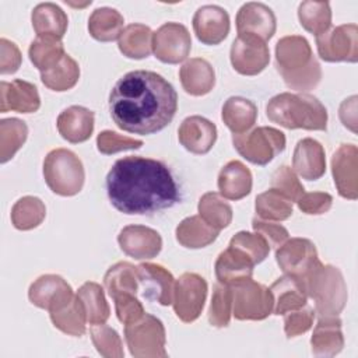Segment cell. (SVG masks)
Instances as JSON below:
<instances>
[{
	"mask_svg": "<svg viewBox=\"0 0 358 358\" xmlns=\"http://www.w3.org/2000/svg\"><path fill=\"white\" fill-rule=\"evenodd\" d=\"M341 319L338 316L319 317L312 337L310 347L316 357H334L344 347V336L341 331Z\"/></svg>",
	"mask_w": 358,
	"mask_h": 358,
	"instance_id": "28",
	"label": "cell"
},
{
	"mask_svg": "<svg viewBox=\"0 0 358 358\" xmlns=\"http://www.w3.org/2000/svg\"><path fill=\"white\" fill-rule=\"evenodd\" d=\"M10 217L15 229L29 231L42 224L46 217V207L39 197L24 196L14 203Z\"/></svg>",
	"mask_w": 358,
	"mask_h": 358,
	"instance_id": "39",
	"label": "cell"
},
{
	"mask_svg": "<svg viewBox=\"0 0 358 358\" xmlns=\"http://www.w3.org/2000/svg\"><path fill=\"white\" fill-rule=\"evenodd\" d=\"M110 204L127 215H151L180 200L179 185L159 159L127 155L117 159L106 175Z\"/></svg>",
	"mask_w": 358,
	"mask_h": 358,
	"instance_id": "2",
	"label": "cell"
},
{
	"mask_svg": "<svg viewBox=\"0 0 358 358\" xmlns=\"http://www.w3.org/2000/svg\"><path fill=\"white\" fill-rule=\"evenodd\" d=\"M94 112L80 105L66 108L59 113L56 120L59 134L71 144L87 141L94 131Z\"/></svg>",
	"mask_w": 358,
	"mask_h": 358,
	"instance_id": "24",
	"label": "cell"
},
{
	"mask_svg": "<svg viewBox=\"0 0 358 358\" xmlns=\"http://www.w3.org/2000/svg\"><path fill=\"white\" fill-rule=\"evenodd\" d=\"M232 316V291L231 287L224 284H215L210 308L208 322L214 327H227Z\"/></svg>",
	"mask_w": 358,
	"mask_h": 358,
	"instance_id": "45",
	"label": "cell"
},
{
	"mask_svg": "<svg viewBox=\"0 0 358 358\" xmlns=\"http://www.w3.org/2000/svg\"><path fill=\"white\" fill-rule=\"evenodd\" d=\"M43 178L55 194L70 197L81 192L85 171L81 159L73 151L55 148L43 159Z\"/></svg>",
	"mask_w": 358,
	"mask_h": 358,
	"instance_id": "6",
	"label": "cell"
},
{
	"mask_svg": "<svg viewBox=\"0 0 358 358\" xmlns=\"http://www.w3.org/2000/svg\"><path fill=\"white\" fill-rule=\"evenodd\" d=\"M255 211L262 220L285 221L292 215L294 207L289 199L270 187L268 190L257 194L255 200Z\"/></svg>",
	"mask_w": 358,
	"mask_h": 358,
	"instance_id": "41",
	"label": "cell"
},
{
	"mask_svg": "<svg viewBox=\"0 0 358 358\" xmlns=\"http://www.w3.org/2000/svg\"><path fill=\"white\" fill-rule=\"evenodd\" d=\"M41 108L38 88L25 80L0 83V112L14 110L18 113H34Z\"/></svg>",
	"mask_w": 358,
	"mask_h": 358,
	"instance_id": "22",
	"label": "cell"
},
{
	"mask_svg": "<svg viewBox=\"0 0 358 358\" xmlns=\"http://www.w3.org/2000/svg\"><path fill=\"white\" fill-rule=\"evenodd\" d=\"M28 298L36 308L50 312L70 302L74 294L70 284L62 275L43 274L29 285Z\"/></svg>",
	"mask_w": 358,
	"mask_h": 358,
	"instance_id": "16",
	"label": "cell"
},
{
	"mask_svg": "<svg viewBox=\"0 0 358 358\" xmlns=\"http://www.w3.org/2000/svg\"><path fill=\"white\" fill-rule=\"evenodd\" d=\"M123 15L110 7L95 8L88 18V32L99 42H112L119 39L123 31Z\"/></svg>",
	"mask_w": 358,
	"mask_h": 358,
	"instance_id": "34",
	"label": "cell"
},
{
	"mask_svg": "<svg viewBox=\"0 0 358 358\" xmlns=\"http://www.w3.org/2000/svg\"><path fill=\"white\" fill-rule=\"evenodd\" d=\"M270 185L271 189L280 192L291 201H296L305 193V189L295 171L288 165H281L271 173Z\"/></svg>",
	"mask_w": 358,
	"mask_h": 358,
	"instance_id": "48",
	"label": "cell"
},
{
	"mask_svg": "<svg viewBox=\"0 0 358 358\" xmlns=\"http://www.w3.org/2000/svg\"><path fill=\"white\" fill-rule=\"evenodd\" d=\"M199 215L213 228L221 231L227 228L232 221V207L227 200L215 192L204 193L197 204Z\"/></svg>",
	"mask_w": 358,
	"mask_h": 358,
	"instance_id": "40",
	"label": "cell"
},
{
	"mask_svg": "<svg viewBox=\"0 0 358 358\" xmlns=\"http://www.w3.org/2000/svg\"><path fill=\"white\" fill-rule=\"evenodd\" d=\"M77 296L85 310L87 322L91 326L105 323L109 319L110 308L106 302L103 288L98 282H94V281L84 282L78 288Z\"/></svg>",
	"mask_w": 358,
	"mask_h": 358,
	"instance_id": "35",
	"label": "cell"
},
{
	"mask_svg": "<svg viewBox=\"0 0 358 358\" xmlns=\"http://www.w3.org/2000/svg\"><path fill=\"white\" fill-rule=\"evenodd\" d=\"M255 266L256 264L248 255L228 245V248L218 255L214 270L218 282L231 287L243 280L252 278Z\"/></svg>",
	"mask_w": 358,
	"mask_h": 358,
	"instance_id": "25",
	"label": "cell"
},
{
	"mask_svg": "<svg viewBox=\"0 0 358 358\" xmlns=\"http://www.w3.org/2000/svg\"><path fill=\"white\" fill-rule=\"evenodd\" d=\"M179 78L185 92L192 96H203L211 92L215 85L214 67L201 57L186 60L179 69Z\"/></svg>",
	"mask_w": 358,
	"mask_h": 358,
	"instance_id": "26",
	"label": "cell"
},
{
	"mask_svg": "<svg viewBox=\"0 0 358 358\" xmlns=\"http://www.w3.org/2000/svg\"><path fill=\"white\" fill-rule=\"evenodd\" d=\"M221 119L234 134L249 131L257 119V106L248 98L229 96L221 110Z\"/></svg>",
	"mask_w": 358,
	"mask_h": 358,
	"instance_id": "30",
	"label": "cell"
},
{
	"mask_svg": "<svg viewBox=\"0 0 358 358\" xmlns=\"http://www.w3.org/2000/svg\"><path fill=\"white\" fill-rule=\"evenodd\" d=\"M123 56L134 60L145 59L152 52V31L144 24H129L117 41Z\"/></svg>",
	"mask_w": 358,
	"mask_h": 358,
	"instance_id": "33",
	"label": "cell"
},
{
	"mask_svg": "<svg viewBox=\"0 0 358 358\" xmlns=\"http://www.w3.org/2000/svg\"><path fill=\"white\" fill-rule=\"evenodd\" d=\"M319 260L316 246L306 238L287 239L275 250V262L284 274L303 280Z\"/></svg>",
	"mask_w": 358,
	"mask_h": 358,
	"instance_id": "14",
	"label": "cell"
},
{
	"mask_svg": "<svg viewBox=\"0 0 358 358\" xmlns=\"http://www.w3.org/2000/svg\"><path fill=\"white\" fill-rule=\"evenodd\" d=\"M179 143L192 154H207L217 141V126L199 115L186 117L178 129Z\"/></svg>",
	"mask_w": 358,
	"mask_h": 358,
	"instance_id": "21",
	"label": "cell"
},
{
	"mask_svg": "<svg viewBox=\"0 0 358 358\" xmlns=\"http://www.w3.org/2000/svg\"><path fill=\"white\" fill-rule=\"evenodd\" d=\"M178 110V94L161 74L150 70L126 73L109 94V113L127 133L147 136L165 129Z\"/></svg>",
	"mask_w": 358,
	"mask_h": 358,
	"instance_id": "1",
	"label": "cell"
},
{
	"mask_svg": "<svg viewBox=\"0 0 358 358\" xmlns=\"http://www.w3.org/2000/svg\"><path fill=\"white\" fill-rule=\"evenodd\" d=\"M64 55L66 53L62 39L53 36H38L35 41L31 42L28 49L31 63L41 73L57 64Z\"/></svg>",
	"mask_w": 358,
	"mask_h": 358,
	"instance_id": "42",
	"label": "cell"
},
{
	"mask_svg": "<svg viewBox=\"0 0 358 358\" xmlns=\"http://www.w3.org/2000/svg\"><path fill=\"white\" fill-rule=\"evenodd\" d=\"M331 173L338 194L347 200L358 197V148L341 144L331 157Z\"/></svg>",
	"mask_w": 358,
	"mask_h": 358,
	"instance_id": "15",
	"label": "cell"
},
{
	"mask_svg": "<svg viewBox=\"0 0 358 358\" xmlns=\"http://www.w3.org/2000/svg\"><path fill=\"white\" fill-rule=\"evenodd\" d=\"M220 231L208 225L200 215H190L182 220L176 229V241L187 249H201L218 238Z\"/></svg>",
	"mask_w": 358,
	"mask_h": 358,
	"instance_id": "32",
	"label": "cell"
},
{
	"mask_svg": "<svg viewBox=\"0 0 358 358\" xmlns=\"http://www.w3.org/2000/svg\"><path fill=\"white\" fill-rule=\"evenodd\" d=\"M308 296L315 302V313L320 317L338 316L345 308L348 292L343 273L333 264L315 263L302 280Z\"/></svg>",
	"mask_w": 358,
	"mask_h": 358,
	"instance_id": "5",
	"label": "cell"
},
{
	"mask_svg": "<svg viewBox=\"0 0 358 358\" xmlns=\"http://www.w3.org/2000/svg\"><path fill=\"white\" fill-rule=\"evenodd\" d=\"M315 310L312 308H301L284 315V331L288 338L306 333L313 326Z\"/></svg>",
	"mask_w": 358,
	"mask_h": 358,
	"instance_id": "50",
	"label": "cell"
},
{
	"mask_svg": "<svg viewBox=\"0 0 358 358\" xmlns=\"http://www.w3.org/2000/svg\"><path fill=\"white\" fill-rule=\"evenodd\" d=\"M28 126L24 120L8 117L0 120V162L6 164L25 144Z\"/></svg>",
	"mask_w": 358,
	"mask_h": 358,
	"instance_id": "43",
	"label": "cell"
},
{
	"mask_svg": "<svg viewBox=\"0 0 358 358\" xmlns=\"http://www.w3.org/2000/svg\"><path fill=\"white\" fill-rule=\"evenodd\" d=\"M124 340L130 354L136 358H164L168 355L164 323L147 312L137 322L124 324Z\"/></svg>",
	"mask_w": 358,
	"mask_h": 358,
	"instance_id": "8",
	"label": "cell"
},
{
	"mask_svg": "<svg viewBox=\"0 0 358 358\" xmlns=\"http://www.w3.org/2000/svg\"><path fill=\"white\" fill-rule=\"evenodd\" d=\"M275 69L288 88L306 92L317 87L322 80L320 63L312 53L306 38L288 35L275 45Z\"/></svg>",
	"mask_w": 358,
	"mask_h": 358,
	"instance_id": "3",
	"label": "cell"
},
{
	"mask_svg": "<svg viewBox=\"0 0 358 358\" xmlns=\"http://www.w3.org/2000/svg\"><path fill=\"white\" fill-rule=\"evenodd\" d=\"M229 246H234L248 255L255 264L262 263L270 253L268 243L262 235L256 232L252 234L248 231H239L231 238Z\"/></svg>",
	"mask_w": 358,
	"mask_h": 358,
	"instance_id": "47",
	"label": "cell"
},
{
	"mask_svg": "<svg viewBox=\"0 0 358 358\" xmlns=\"http://www.w3.org/2000/svg\"><path fill=\"white\" fill-rule=\"evenodd\" d=\"M91 340L98 354L105 358H122L124 355L123 343L119 333L105 323L94 324L90 330Z\"/></svg>",
	"mask_w": 358,
	"mask_h": 358,
	"instance_id": "46",
	"label": "cell"
},
{
	"mask_svg": "<svg viewBox=\"0 0 358 358\" xmlns=\"http://www.w3.org/2000/svg\"><path fill=\"white\" fill-rule=\"evenodd\" d=\"M231 64L242 76H257L270 62V50L260 38L243 34L238 35L229 50Z\"/></svg>",
	"mask_w": 358,
	"mask_h": 358,
	"instance_id": "13",
	"label": "cell"
},
{
	"mask_svg": "<svg viewBox=\"0 0 358 358\" xmlns=\"http://www.w3.org/2000/svg\"><path fill=\"white\" fill-rule=\"evenodd\" d=\"M50 320L62 333L73 337H81L87 330L85 310L77 295L59 309L50 310Z\"/></svg>",
	"mask_w": 358,
	"mask_h": 358,
	"instance_id": "36",
	"label": "cell"
},
{
	"mask_svg": "<svg viewBox=\"0 0 358 358\" xmlns=\"http://www.w3.org/2000/svg\"><path fill=\"white\" fill-rule=\"evenodd\" d=\"M217 185H218L220 194L224 199L234 200V201L241 200L252 192V185H253L252 172L243 162L238 159H232L221 168L217 179Z\"/></svg>",
	"mask_w": 358,
	"mask_h": 358,
	"instance_id": "27",
	"label": "cell"
},
{
	"mask_svg": "<svg viewBox=\"0 0 358 358\" xmlns=\"http://www.w3.org/2000/svg\"><path fill=\"white\" fill-rule=\"evenodd\" d=\"M268 120L285 129L326 130L327 109L313 95L306 92H281L266 105Z\"/></svg>",
	"mask_w": 358,
	"mask_h": 358,
	"instance_id": "4",
	"label": "cell"
},
{
	"mask_svg": "<svg viewBox=\"0 0 358 358\" xmlns=\"http://www.w3.org/2000/svg\"><path fill=\"white\" fill-rule=\"evenodd\" d=\"M292 168L302 179H320L326 172V154L323 145L310 137L299 140L294 150Z\"/></svg>",
	"mask_w": 358,
	"mask_h": 358,
	"instance_id": "23",
	"label": "cell"
},
{
	"mask_svg": "<svg viewBox=\"0 0 358 358\" xmlns=\"http://www.w3.org/2000/svg\"><path fill=\"white\" fill-rule=\"evenodd\" d=\"M338 116L347 129H350L352 133H357V95H351L341 102Z\"/></svg>",
	"mask_w": 358,
	"mask_h": 358,
	"instance_id": "55",
	"label": "cell"
},
{
	"mask_svg": "<svg viewBox=\"0 0 358 358\" xmlns=\"http://www.w3.org/2000/svg\"><path fill=\"white\" fill-rule=\"evenodd\" d=\"M22 62L21 52L18 46L6 39H0V73L1 74H13L15 73Z\"/></svg>",
	"mask_w": 358,
	"mask_h": 358,
	"instance_id": "54",
	"label": "cell"
},
{
	"mask_svg": "<svg viewBox=\"0 0 358 358\" xmlns=\"http://www.w3.org/2000/svg\"><path fill=\"white\" fill-rule=\"evenodd\" d=\"M113 301L116 316L123 324L134 323L145 313L143 303L138 301L136 294H120L115 296Z\"/></svg>",
	"mask_w": 358,
	"mask_h": 358,
	"instance_id": "51",
	"label": "cell"
},
{
	"mask_svg": "<svg viewBox=\"0 0 358 358\" xmlns=\"http://www.w3.org/2000/svg\"><path fill=\"white\" fill-rule=\"evenodd\" d=\"M238 35L250 34L267 42L273 38L277 28V20L273 10L263 3H245L235 18Z\"/></svg>",
	"mask_w": 358,
	"mask_h": 358,
	"instance_id": "19",
	"label": "cell"
},
{
	"mask_svg": "<svg viewBox=\"0 0 358 358\" xmlns=\"http://www.w3.org/2000/svg\"><path fill=\"white\" fill-rule=\"evenodd\" d=\"M32 28L38 36H53L62 39L67 31V14L55 3H41L31 14Z\"/></svg>",
	"mask_w": 358,
	"mask_h": 358,
	"instance_id": "31",
	"label": "cell"
},
{
	"mask_svg": "<svg viewBox=\"0 0 358 358\" xmlns=\"http://www.w3.org/2000/svg\"><path fill=\"white\" fill-rule=\"evenodd\" d=\"M298 208L308 215H322L331 208L333 197L324 192L303 193L296 200Z\"/></svg>",
	"mask_w": 358,
	"mask_h": 358,
	"instance_id": "53",
	"label": "cell"
},
{
	"mask_svg": "<svg viewBox=\"0 0 358 358\" xmlns=\"http://www.w3.org/2000/svg\"><path fill=\"white\" fill-rule=\"evenodd\" d=\"M207 281L197 273H183L173 288L172 306L183 323L194 322L203 312L207 298Z\"/></svg>",
	"mask_w": 358,
	"mask_h": 358,
	"instance_id": "10",
	"label": "cell"
},
{
	"mask_svg": "<svg viewBox=\"0 0 358 358\" xmlns=\"http://www.w3.org/2000/svg\"><path fill=\"white\" fill-rule=\"evenodd\" d=\"M103 285L113 299L120 294H137L140 289L137 266L129 262H117L103 275Z\"/></svg>",
	"mask_w": 358,
	"mask_h": 358,
	"instance_id": "37",
	"label": "cell"
},
{
	"mask_svg": "<svg viewBox=\"0 0 358 358\" xmlns=\"http://www.w3.org/2000/svg\"><path fill=\"white\" fill-rule=\"evenodd\" d=\"M190 49L192 38L183 24L165 22L152 32V52L162 63L178 64L187 59Z\"/></svg>",
	"mask_w": 358,
	"mask_h": 358,
	"instance_id": "12",
	"label": "cell"
},
{
	"mask_svg": "<svg viewBox=\"0 0 358 358\" xmlns=\"http://www.w3.org/2000/svg\"><path fill=\"white\" fill-rule=\"evenodd\" d=\"M196 38L204 45H218L229 34L231 21L225 8L215 4H206L196 10L193 20Z\"/></svg>",
	"mask_w": 358,
	"mask_h": 358,
	"instance_id": "17",
	"label": "cell"
},
{
	"mask_svg": "<svg viewBox=\"0 0 358 358\" xmlns=\"http://www.w3.org/2000/svg\"><path fill=\"white\" fill-rule=\"evenodd\" d=\"M80 78V66L70 56L64 55L57 64L49 70L41 73V80L45 87L56 92H64L71 90Z\"/></svg>",
	"mask_w": 358,
	"mask_h": 358,
	"instance_id": "38",
	"label": "cell"
},
{
	"mask_svg": "<svg viewBox=\"0 0 358 358\" xmlns=\"http://www.w3.org/2000/svg\"><path fill=\"white\" fill-rule=\"evenodd\" d=\"M252 228L256 234L262 235L266 239V242L268 243L270 248H278L289 238L287 228L282 227L281 224H275L273 221L253 218Z\"/></svg>",
	"mask_w": 358,
	"mask_h": 358,
	"instance_id": "52",
	"label": "cell"
},
{
	"mask_svg": "<svg viewBox=\"0 0 358 358\" xmlns=\"http://www.w3.org/2000/svg\"><path fill=\"white\" fill-rule=\"evenodd\" d=\"M270 292L273 295V313L285 315L287 312L301 309L306 306L308 294L301 280L292 275H282L277 278L270 285Z\"/></svg>",
	"mask_w": 358,
	"mask_h": 358,
	"instance_id": "29",
	"label": "cell"
},
{
	"mask_svg": "<svg viewBox=\"0 0 358 358\" xmlns=\"http://www.w3.org/2000/svg\"><path fill=\"white\" fill-rule=\"evenodd\" d=\"M285 143L284 133L270 126H260L242 134H232V144L238 154L260 166L267 165L277 154L282 152Z\"/></svg>",
	"mask_w": 358,
	"mask_h": 358,
	"instance_id": "7",
	"label": "cell"
},
{
	"mask_svg": "<svg viewBox=\"0 0 358 358\" xmlns=\"http://www.w3.org/2000/svg\"><path fill=\"white\" fill-rule=\"evenodd\" d=\"M316 48L322 60L329 63L358 60V27L357 24H343L329 28L316 36Z\"/></svg>",
	"mask_w": 358,
	"mask_h": 358,
	"instance_id": "11",
	"label": "cell"
},
{
	"mask_svg": "<svg viewBox=\"0 0 358 358\" xmlns=\"http://www.w3.org/2000/svg\"><path fill=\"white\" fill-rule=\"evenodd\" d=\"M117 243L123 253L136 260H148L159 255L162 249L161 235L145 225H127L117 235Z\"/></svg>",
	"mask_w": 358,
	"mask_h": 358,
	"instance_id": "18",
	"label": "cell"
},
{
	"mask_svg": "<svg viewBox=\"0 0 358 358\" xmlns=\"http://www.w3.org/2000/svg\"><path fill=\"white\" fill-rule=\"evenodd\" d=\"M137 275L145 298L162 306L172 305L176 280L168 268L155 263H141L137 266Z\"/></svg>",
	"mask_w": 358,
	"mask_h": 358,
	"instance_id": "20",
	"label": "cell"
},
{
	"mask_svg": "<svg viewBox=\"0 0 358 358\" xmlns=\"http://www.w3.org/2000/svg\"><path fill=\"white\" fill-rule=\"evenodd\" d=\"M141 140L122 136L112 130H103L96 136V148L101 154L105 155H112L127 150H138L141 148Z\"/></svg>",
	"mask_w": 358,
	"mask_h": 358,
	"instance_id": "49",
	"label": "cell"
},
{
	"mask_svg": "<svg viewBox=\"0 0 358 358\" xmlns=\"http://www.w3.org/2000/svg\"><path fill=\"white\" fill-rule=\"evenodd\" d=\"M298 20L302 28L315 36L326 32L331 25V8L329 1H302L298 6Z\"/></svg>",
	"mask_w": 358,
	"mask_h": 358,
	"instance_id": "44",
	"label": "cell"
},
{
	"mask_svg": "<svg viewBox=\"0 0 358 358\" xmlns=\"http://www.w3.org/2000/svg\"><path fill=\"white\" fill-rule=\"evenodd\" d=\"M232 315L238 320H263L273 313V295L266 285L248 278L231 285Z\"/></svg>",
	"mask_w": 358,
	"mask_h": 358,
	"instance_id": "9",
	"label": "cell"
}]
</instances>
